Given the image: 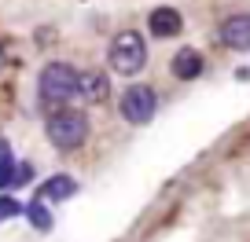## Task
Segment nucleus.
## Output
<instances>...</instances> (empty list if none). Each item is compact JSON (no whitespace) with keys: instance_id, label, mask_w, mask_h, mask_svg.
Segmentation results:
<instances>
[{"instance_id":"nucleus-6","label":"nucleus","mask_w":250,"mask_h":242,"mask_svg":"<svg viewBox=\"0 0 250 242\" xmlns=\"http://www.w3.org/2000/svg\"><path fill=\"white\" fill-rule=\"evenodd\" d=\"M147 30L155 33L158 40H169V37H177V33L184 30V19H180L177 8H155L147 15Z\"/></svg>"},{"instance_id":"nucleus-1","label":"nucleus","mask_w":250,"mask_h":242,"mask_svg":"<svg viewBox=\"0 0 250 242\" xmlns=\"http://www.w3.org/2000/svg\"><path fill=\"white\" fill-rule=\"evenodd\" d=\"M81 95V70H74L70 63H48L37 77V99L44 110L70 107Z\"/></svg>"},{"instance_id":"nucleus-14","label":"nucleus","mask_w":250,"mask_h":242,"mask_svg":"<svg viewBox=\"0 0 250 242\" xmlns=\"http://www.w3.org/2000/svg\"><path fill=\"white\" fill-rule=\"evenodd\" d=\"M4 63H8V59H4V44H0V70H4Z\"/></svg>"},{"instance_id":"nucleus-4","label":"nucleus","mask_w":250,"mask_h":242,"mask_svg":"<svg viewBox=\"0 0 250 242\" xmlns=\"http://www.w3.org/2000/svg\"><path fill=\"white\" fill-rule=\"evenodd\" d=\"M122 117L129 121V125H147L151 117H155V110H158V95H155V88H147V85H129L122 92Z\"/></svg>"},{"instance_id":"nucleus-10","label":"nucleus","mask_w":250,"mask_h":242,"mask_svg":"<svg viewBox=\"0 0 250 242\" xmlns=\"http://www.w3.org/2000/svg\"><path fill=\"white\" fill-rule=\"evenodd\" d=\"M22 213H26V220H30L37 231H52V213L44 209V202H37V198H33V202L26 205Z\"/></svg>"},{"instance_id":"nucleus-8","label":"nucleus","mask_w":250,"mask_h":242,"mask_svg":"<svg viewBox=\"0 0 250 242\" xmlns=\"http://www.w3.org/2000/svg\"><path fill=\"white\" fill-rule=\"evenodd\" d=\"M78 195V180L66 176V172H55V176H48L44 184H41L37 198L41 202H66V198Z\"/></svg>"},{"instance_id":"nucleus-9","label":"nucleus","mask_w":250,"mask_h":242,"mask_svg":"<svg viewBox=\"0 0 250 242\" xmlns=\"http://www.w3.org/2000/svg\"><path fill=\"white\" fill-rule=\"evenodd\" d=\"M107 92H110L107 74H96V70H85V74H81V95H85V99L103 103V99H107Z\"/></svg>"},{"instance_id":"nucleus-7","label":"nucleus","mask_w":250,"mask_h":242,"mask_svg":"<svg viewBox=\"0 0 250 242\" xmlns=\"http://www.w3.org/2000/svg\"><path fill=\"white\" fill-rule=\"evenodd\" d=\"M169 70H173L177 81H195V77H203L206 63H203V55H199L195 48H180V52H173Z\"/></svg>"},{"instance_id":"nucleus-13","label":"nucleus","mask_w":250,"mask_h":242,"mask_svg":"<svg viewBox=\"0 0 250 242\" xmlns=\"http://www.w3.org/2000/svg\"><path fill=\"white\" fill-rule=\"evenodd\" d=\"M0 162H15L11 158V143H4V140H0Z\"/></svg>"},{"instance_id":"nucleus-5","label":"nucleus","mask_w":250,"mask_h":242,"mask_svg":"<svg viewBox=\"0 0 250 242\" xmlns=\"http://www.w3.org/2000/svg\"><path fill=\"white\" fill-rule=\"evenodd\" d=\"M217 40L232 52H250V11H235L217 26Z\"/></svg>"},{"instance_id":"nucleus-11","label":"nucleus","mask_w":250,"mask_h":242,"mask_svg":"<svg viewBox=\"0 0 250 242\" xmlns=\"http://www.w3.org/2000/svg\"><path fill=\"white\" fill-rule=\"evenodd\" d=\"M22 213V205L15 202L11 195H0V220H11V217H19Z\"/></svg>"},{"instance_id":"nucleus-3","label":"nucleus","mask_w":250,"mask_h":242,"mask_svg":"<svg viewBox=\"0 0 250 242\" xmlns=\"http://www.w3.org/2000/svg\"><path fill=\"white\" fill-rule=\"evenodd\" d=\"M107 63H110V74L118 77H136V74L147 66V44L136 30H122L107 48Z\"/></svg>"},{"instance_id":"nucleus-12","label":"nucleus","mask_w":250,"mask_h":242,"mask_svg":"<svg viewBox=\"0 0 250 242\" xmlns=\"http://www.w3.org/2000/svg\"><path fill=\"white\" fill-rule=\"evenodd\" d=\"M15 162H0V187H8V184H15Z\"/></svg>"},{"instance_id":"nucleus-2","label":"nucleus","mask_w":250,"mask_h":242,"mask_svg":"<svg viewBox=\"0 0 250 242\" xmlns=\"http://www.w3.org/2000/svg\"><path fill=\"white\" fill-rule=\"evenodd\" d=\"M44 136L55 150H78L81 143L88 140V117L74 107H55L48 110V121H44Z\"/></svg>"}]
</instances>
